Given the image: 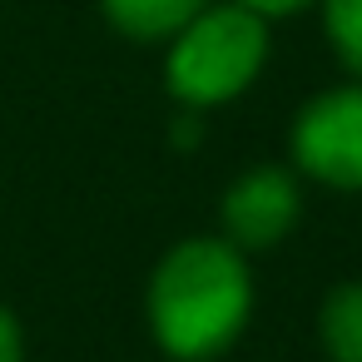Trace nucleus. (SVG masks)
Wrapping results in <instances>:
<instances>
[{"label": "nucleus", "mask_w": 362, "mask_h": 362, "mask_svg": "<svg viewBox=\"0 0 362 362\" xmlns=\"http://www.w3.org/2000/svg\"><path fill=\"white\" fill-rule=\"evenodd\" d=\"M105 11L124 35L159 40V35H179L204 11V0H105Z\"/></svg>", "instance_id": "nucleus-5"}, {"label": "nucleus", "mask_w": 362, "mask_h": 362, "mask_svg": "<svg viewBox=\"0 0 362 362\" xmlns=\"http://www.w3.org/2000/svg\"><path fill=\"white\" fill-rule=\"evenodd\" d=\"M298 164L337 189H362V85L313 100L293 134Z\"/></svg>", "instance_id": "nucleus-3"}, {"label": "nucleus", "mask_w": 362, "mask_h": 362, "mask_svg": "<svg viewBox=\"0 0 362 362\" xmlns=\"http://www.w3.org/2000/svg\"><path fill=\"white\" fill-rule=\"evenodd\" d=\"M293 218H298V189L283 169H253L223 199V223H228L233 243H243V248H263V243L283 238L293 228Z\"/></svg>", "instance_id": "nucleus-4"}, {"label": "nucleus", "mask_w": 362, "mask_h": 362, "mask_svg": "<svg viewBox=\"0 0 362 362\" xmlns=\"http://www.w3.org/2000/svg\"><path fill=\"white\" fill-rule=\"evenodd\" d=\"M0 362H21V332H16L11 313H0Z\"/></svg>", "instance_id": "nucleus-9"}, {"label": "nucleus", "mask_w": 362, "mask_h": 362, "mask_svg": "<svg viewBox=\"0 0 362 362\" xmlns=\"http://www.w3.org/2000/svg\"><path fill=\"white\" fill-rule=\"evenodd\" d=\"M263 50H268L263 16L243 6L199 11L179 30V45L169 55V85L189 105H218L258 75Z\"/></svg>", "instance_id": "nucleus-2"}, {"label": "nucleus", "mask_w": 362, "mask_h": 362, "mask_svg": "<svg viewBox=\"0 0 362 362\" xmlns=\"http://www.w3.org/2000/svg\"><path fill=\"white\" fill-rule=\"evenodd\" d=\"M322 332L337 362H362V283L342 288L327 313H322Z\"/></svg>", "instance_id": "nucleus-6"}, {"label": "nucleus", "mask_w": 362, "mask_h": 362, "mask_svg": "<svg viewBox=\"0 0 362 362\" xmlns=\"http://www.w3.org/2000/svg\"><path fill=\"white\" fill-rule=\"evenodd\" d=\"M327 30H332L342 60L362 75V0H327Z\"/></svg>", "instance_id": "nucleus-7"}, {"label": "nucleus", "mask_w": 362, "mask_h": 362, "mask_svg": "<svg viewBox=\"0 0 362 362\" xmlns=\"http://www.w3.org/2000/svg\"><path fill=\"white\" fill-rule=\"evenodd\" d=\"M233 6H243L253 16H288V11H303L308 0H233Z\"/></svg>", "instance_id": "nucleus-8"}, {"label": "nucleus", "mask_w": 362, "mask_h": 362, "mask_svg": "<svg viewBox=\"0 0 362 362\" xmlns=\"http://www.w3.org/2000/svg\"><path fill=\"white\" fill-rule=\"evenodd\" d=\"M154 332L179 357H209L248 317V268L228 243H184L149 293Z\"/></svg>", "instance_id": "nucleus-1"}]
</instances>
